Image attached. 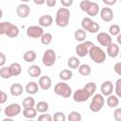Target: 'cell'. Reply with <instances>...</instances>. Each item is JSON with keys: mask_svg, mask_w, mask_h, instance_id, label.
<instances>
[{"mask_svg": "<svg viewBox=\"0 0 121 121\" xmlns=\"http://www.w3.org/2000/svg\"><path fill=\"white\" fill-rule=\"evenodd\" d=\"M70 21V10L67 8H60L55 16V23L60 27H65Z\"/></svg>", "mask_w": 121, "mask_h": 121, "instance_id": "1", "label": "cell"}, {"mask_svg": "<svg viewBox=\"0 0 121 121\" xmlns=\"http://www.w3.org/2000/svg\"><path fill=\"white\" fill-rule=\"evenodd\" d=\"M19 27L9 22L0 23V35H7L9 38H16L19 35Z\"/></svg>", "mask_w": 121, "mask_h": 121, "instance_id": "2", "label": "cell"}, {"mask_svg": "<svg viewBox=\"0 0 121 121\" xmlns=\"http://www.w3.org/2000/svg\"><path fill=\"white\" fill-rule=\"evenodd\" d=\"M88 55L90 56L91 60L97 64H101L106 60V52L97 45L92 46L91 49L89 50Z\"/></svg>", "mask_w": 121, "mask_h": 121, "instance_id": "3", "label": "cell"}, {"mask_svg": "<svg viewBox=\"0 0 121 121\" xmlns=\"http://www.w3.org/2000/svg\"><path fill=\"white\" fill-rule=\"evenodd\" d=\"M54 93L61 97H64V98H69L71 95H72V89L71 87L65 83L64 81H61V82H59L57 83L55 86H54Z\"/></svg>", "mask_w": 121, "mask_h": 121, "instance_id": "4", "label": "cell"}, {"mask_svg": "<svg viewBox=\"0 0 121 121\" xmlns=\"http://www.w3.org/2000/svg\"><path fill=\"white\" fill-rule=\"evenodd\" d=\"M105 104V98L101 94H95L93 95L92 101L89 105V108L91 112H98L99 111L102 110Z\"/></svg>", "mask_w": 121, "mask_h": 121, "instance_id": "5", "label": "cell"}, {"mask_svg": "<svg viewBox=\"0 0 121 121\" xmlns=\"http://www.w3.org/2000/svg\"><path fill=\"white\" fill-rule=\"evenodd\" d=\"M56 60H57V54H56L55 50L49 48V49H46L43 52L42 61H43V64L44 66H46V67L53 66L56 62Z\"/></svg>", "mask_w": 121, "mask_h": 121, "instance_id": "6", "label": "cell"}, {"mask_svg": "<svg viewBox=\"0 0 121 121\" xmlns=\"http://www.w3.org/2000/svg\"><path fill=\"white\" fill-rule=\"evenodd\" d=\"M94 43L91 41H85L83 43H79L76 46V53L78 57H85L89 54V50L92 46H94Z\"/></svg>", "mask_w": 121, "mask_h": 121, "instance_id": "7", "label": "cell"}, {"mask_svg": "<svg viewBox=\"0 0 121 121\" xmlns=\"http://www.w3.org/2000/svg\"><path fill=\"white\" fill-rule=\"evenodd\" d=\"M21 112H22V108H21L20 104H18V103H11L9 106H7L4 110L5 115L7 117H10V118L17 116Z\"/></svg>", "mask_w": 121, "mask_h": 121, "instance_id": "8", "label": "cell"}, {"mask_svg": "<svg viewBox=\"0 0 121 121\" xmlns=\"http://www.w3.org/2000/svg\"><path fill=\"white\" fill-rule=\"evenodd\" d=\"M91 97L90 94L84 89V88H80V89H78L74 92L73 94V99L75 102H78V103H81V102H85L87 101L89 98Z\"/></svg>", "mask_w": 121, "mask_h": 121, "instance_id": "9", "label": "cell"}, {"mask_svg": "<svg viewBox=\"0 0 121 121\" xmlns=\"http://www.w3.org/2000/svg\"><path fill=\"white\" fill-rule=\"evenodd\" d=\"M43 29L42 26H29L26 28V36L32 39H36V38H40L43 35Z\"/></svg>", "mask_w": 121, "mask_h": 121, "instance_id": "10", "label": "cell"}, {"mask_svg": "<svg viewBox=\"0 0 121 121\" xmlns=\"http://www.w3.org/2000/svg\"><path fill=\"white\" fill-rule=\"evenodd\" d=\"M96 41L99 43L100 45L108 47L112 42V36L109 33L106 32H99L96 35Z\"/></svg>", "mask_w": 121, "mask_h": 121, "instance_id": "11", "label": "cell"}, {"mask_svg": "<svg viewBox=\"0 0 121 121\" xmlns=\"http://www.w3.org/2000/svg\"><path fill=\"white\" fill-rule=\"evenodd\" d=\"M99 15H100V18L102 21L106 22V23H109V22H112V19H113V11L111 8L109 7H105V8H102L100 9V12H99Z\"/></svg>", "mask_w": 121, "mask_h": 121, "instance_id": "12", "label": "cell"}, {"mask_svg": "<svg viewBox=\"0 0 121 121\" xmlns=\"http://www.w3.org/2000/svg\"><path fill=\"white\" fill-rule=\"evenodd\" d=\"M100 92L103 96H109L113 93V83L111 80L104 81L100 86Z\"/></svg>", "mask_w": 121, "mask_h": 121, "instance_id": "13", "label": "cell"}, {"mask_svg": "<svg viewBox=\"0 0 121 121\" xmlns=\"http://www.w3.org/2000/svg\"><path fill=\"white\" fill-rule=\"evenodd\" d=\"M38 84H39L40 89H42L43 91H47L52 86V80H51L50 77H48V76H42L39 78Z\"/></svg>", "mask_w": 121, "mask_h": 121, "instance_id": "14", "label": "cell"}, {"mask_svg": "<svg viewBox=\"0 0 121 121\" xmlns=\"http://www.w3.org/2000/svg\"><path fill=\"white\" fill-rule=\"evenodd\" d=\"M16 14L20 18H27L30 14V8L26 4H20L16 9Z\"/></svg>", "mask_w": 121, "mask_h": 121, "instance_id": "15", "label": "cell"}, {"mask_svg": "<svg viewBox=\"0 0 121 121\" xmlns=\"http://www.w3.org/2000/svg\"><path fill=\"white\" fill-rule=\"evenodd\" d=\"M107 54L111 58H116L120 54V48L119 45L115 43H112L108 47H107Z\"/></svg>", "mask_w": 121, "mask_h": 121, "instance_id": "16", "label": "cell"}, {"mask_svg": "<svg viewBox=\"0 0 121 121\" xmlns=\"http://www.w3.org/2000/svg\"><path fill=\"white\" fill-rule=\"evenodd\" d=\"M38 23H39L40 26H42V27H48L53 24V18L49 14H44L39 18Z\"/></svg>", "mask_w": 121, "mask_h": 121, "instance_id": "17", "label": "cell"}, {"mask_svg": "<svg viewBox=\"0 0 121 121\" xmlns=\"http://www.w3.org/2000/svg\"><path fill=\"white\" fill-rule=\"evenodd\" d=\"M98 12H100V9H99V6L96 2H94V1H91V4L86 11V13L90 16V17H94V16H96L98 14Z\"/></svg>", "mask_w": 121, "mask_h": 121, "instance_id": "18", "label": "cell"}, {"mask_svg": "<svg viewBox=\"0 0 121 121\" xmlns=\"http://www.w3.org/2000/svg\"><path fill=\"white\" fill-rule=\"evenodd\" d=\"M39 89H40L39 84H38L37 82H35V81H29V82L26 85V87H25L26 92L28 95H30L37 94L38 91H39Z\"/></svg>", "mask_w": 121, "mask_h": 121, "instance_id": "19", "label": "cell"}, {"mask_svg": "<svg viewBox=\"0 0 121 121\" xmlns=\"http://www.w3.org/2000/svg\"><path fill=\"white\" fill-rule=\"evenodd\" d=\"M24 88L20 83H13L9 87V92L13 96H20L23 94Z\"/></svg>", "mask_w": 121, "mask_h": 121, "instance_id": "20", "label": "cell"}, {"mask_svg": "<svg viewBox=\"0 0 121 121\" xmlns=\"http://www.w3.org/2000/svg\"><path fill=\"white\" fill-rule=\"evenodd\" d=\"M27 74L32 77V78H38L41 76L42 74V69L39 65H36V64H33V65H30L27 69Z\"/></svg>", "mask_w": 121, "mask_h": 121, "instance_id": "21", "label": "cell"}, {"mask_svg": "<svg viewBox=\"0 0 121 121\" xmlns=\"http://www.w3.org/2000/svg\"><path fill=\"white\" fill-rule=\"evenodd\" d=\"M119 97L115 95H111L109 96H107L106 99V103L110 108H117V106L119 105Z\"/></svg>", "mask_w": 121, "mask_h": 121, "instance_id": "22", "label": "cell"}, {"mask_svg": "<svg viewBox=\"0 0 121 121\" xmlns=\"http://www.w3.org/2000/svg\"><path fill=\"white\" fill-rule=\"evenodd\" d=\"M86 37H87V33H86V31H85L84 29H82V28L77 29V30L75 31V33H74V38H75V40L78 41V42H79V43L85 42Z\"/></svg>", "mask_w": 121, "mask_h": 121, "instance_id": "23", "label": "cell"}, {"mask_svg": "<svg viewBox=\"0 0 121 121\" xmlns=\"http://www.w3.org/2000/svg\"><path fill=\"white\" fill-rule=\"evenodd\" d=\"M37 58V54L34 50H27L24 53L23 59L26 62H33Z\"/></svg>", "mask_w": 121, "mask_h": 121, "instance_id": "24", "label": "cell"}, {"mask_svg": "<svg viewBox=\"0 0 121 121\" xmlns=\"http://www.w3.org/2000/svg\"><path fill=\"white\" fill-rule=\"evenodd\" d=\"M37 110L34 108H26L23 110V115L26 118V119H33L37 116Z\"/></svg>", "mask_w": 121, "mask_h": 121, "instance_id": "25", "label": "cell"}, {"mask_svg": "<svg viewBox=\"0 0 121 121\" xmlns=\"http://www.w3.org/2000/svg\"><path fill=\"white\" fill-rule=\"evenodd\" d=\"M59 77L61 80L66 81V80H70L73 77V72L71 69H62L60 73H59Z\"/></svg>", "mask_w": 121, "mask_h": 121, "instance_id": "26", "label": "cell"}, {"mask_svg": "<svg viewBox=\"0 0 121 121\" xmlns=\"http://www.w3.org/2000/svg\"><path fill=\"white\" fill-rule=\"evenodd\" d=\"M35 109L37 110L38 112L44 113V112H46L48 111V109H49V105H48V103H47L46 101L42 100V101H39V102L36 104Z\"/></svg>", "mask_w": 121, "mask_h": 121, "instance_id": "27", "label": "cell"}, {"mask_svg": "<svg viewBox=\"0 0 121 121\" xmlns=\"http://www.w3.org/2000/svg\"><path fill=\"white\" fill-rule=\"evenodd\" d=\"M78 70L79 75H81V76H83V77H87V76H89V75L91 74V72H92V69H91L90 65L87 64V63L80 64Z\"/></svg>", "mask_w": 121, "mask_h": 121, "instance_id": "28", "label": "cell"}, {"mask_svg": "<svg viewBox=\"0 0 121 121\" xmlns=\"http://www.w3.org/2000/svg\"><path fill=\"white\" fill-rule=\"evenodd\" d=\"M0 77L4 79H8V78H10L12 76V73H11V70H10V67L9 66H3L0 68Z\"/></svg>", "mask_w": 121, "mask_h": 121, "instance_id": "29", "label": "cell"}, {"mask_svg": "<svg viewBox=\"0 0 121 121\" xmlns=\"http://www.w3.org/2000/svg\"><path fill=\"white\" fill-rule=\"evenodd\" d=\"M67 65L70 69H78L80 61L77 57H70L67 60Z\"/></svg>", "mask_w": 121, "mask_h": 121, "instance_id": "30", "label": "cell"}, {"mask_svg": "<svg viewBox=\"0 0 121 121\" xmlns=\"http://www.w3.org/2000/svg\"><path fill=\"white\" fill-rule=\"evenodd\" d=\"M9 67H10V70H11V73H12L13 77H17L22 73V66L18 62H12L9 65Z\"/></svg>", "mask_w": 121, "mask_h": 121, "instance_id": "31", "label": "cell"}, {"mask_svg": "<svg viewBox=\"0 0 121 121\" xmlns=\"http://www.w3.org/2000/svg\"><path fill=\"white\" fill-rule=\"evenodd\" d=\"M35 106H36V102L32 96H26V98H24V100H23V108L24 109L34 108Z\"/></svg>", "mask_w": 121, "mask_h": 121, "instance_id": "32", "label": "cell"}, {"mask_svg": "<svg viewBox=\"0 0 121 121\" xmlns=\"http://www.w3.org/2000/svg\"><path fill=\"white\" fill-rule=\"evenodd\" d=\"M83 88L90 94L91 96H93L95 94V91H96V84L95 82H93V81H90V82L86 83Z\"/></svg>", "mask_w": 121, "mask_h": 121, "instance_id": "33", "label": "cell"}, {"mask_svg": "<svg viewBox=\"0 0 121 121\" xmlns=\"http://www.w3.org/2000/svg\"><path fill=\"white\" fill-rule=\"evenodd\" d=\"M93 20L90 18V17H84L82 20H81V28L84 29L85 31H89L92 24H93Z\"/></svg>", "mask_w": 121, "mask_h": 121, "instance_id": "34", "label": "cell"}, {"mask_svg": "<svg viewBox=\"0 0 121 121\" xmlns=\"http://www.w3.org/2000/svg\"><path fill=\"white\" fill-rule=\"evenodd\" d=\"M120 33H121L120 26H118L116 24H113V25L110 26V27H109V34L111 36H116L117 37Z\"/></svg>", "mask_w": 121, "mask_h": 121, "instance_id": "35", "label": "cell"}, {"mask_svg": "<svg viewBox=\"0 0 121 121\" xmlns=\"http://www.w3.org/2000/svg\"><path fill=\"white\" fill-rule=\"evenodd\" d=\"M52 40H53V36H52V34L49 33V32L43 33V35L41 37V43H42L43 45H47V44L51 43Z\"/></svg>", "mask_w": 121, "mask_h": 121, "instance_id": "36", "label": "cell"}, {"mask_svg": "<svg viewBox=\"0 0 121 121\" xmlns=\"http://www.w3.org/2000/svg\"><path fill=\"white\" fill-rule=\"evenodd\" d=\"M82 116L81 114L77 111H72L68 114V121H81Z\"/></svg>", "mask_w": 121, "mask_h": 121, "instance_id": "37", "label": "cell"}, {"mask_svg": "<svg viewBox=\"0 0 121 121\" xmlns=\"http://www.w3.org/2000/svg\"><path fill=\"white\" fill-rule=\"evenodd\" d=\"M53 121H66V116L62 112H56L53 114Z\"/></svg>", "mask_w": 121, "mask_h": 121, "instance_id": "38", "label": "cell"}, {"mask_svg": "<svg viewBox=\"0 0 121 121\" xmlns=\"http://www.w3.org/2000/svg\"><path fill=\"white\" fill-rule=\"evenodd\" d=\"M114 92H115V95H117L118 97H121V78L115 81Z\"/></svg>", "mask_w": 121, "mask_h": 121, "instance_id": "39", "label": "cell"}, {"mask_svg": "<svg viewBox=\"0 0 121 121\" xmlns=\"http://www.w3.org/2000/svg\"><path fill=\"white\" fill-rule=\"evenodd\" d=\"M38 121H53V116L49 113H42L38 117Z\"/></svg>", "mask_w": 121, "mask_h": 121, "instance_id": "40", "label": "cell"}, {"mask_svg": "<svg viewBox=\"0 0 121 121\" xmlns=\"http://www.w3.org/2000/svg\"><path fill=\"white\" fill-rule=\"evenodd\" d=\"M90 4H91V1H89V0H83V1H81L79 3V8H80V9L82 11L86 12L87 9H88V8H89V6H90Z\"/></svg>", "mask_w": 121, "mask_h": 121, "instance_id": "41", "label": "cell"}, {"mask_svg": "<svg viewBox=\"0 0 121 121\" xmlns=\"http://www.w3.org/2000/svg\"><path fill=\"white\" fill-rule=\"evenodd\" d=\"M113 117L115 121H121V108H115L113 112Z\"/></svg>", "mask_w": 121, "mask_h": 121, "instance_id": "42", "label": "cell"}, {"mask_svg": "<svg viewBox=\"0 0 121 121\" xmlns=\"http://www.w3.org/2000/svg\"><path fill=\"white\" fill-rule=\"evenodd\" d=\"M113 70H114V72H115L118 76L121 77V61L116 62V63L114 64V66H113Z\"/></svg>", "mask_w": 121, "mask_h": 121, "instance_id": "43", "label": "cell"}, {"mask_svg": "<svg viewBox=\"0 0 121 121\" xmlns=\"http://www.w3.org/2000/svg\"><path fill=\"white\" fill-rule=\"evenodd\" d=\"M60 4L63 8H69L73 5V0H60Z\"/></svg>", "mask_w": 121, "mask_h": 121, "instance_id": "44", "label": "cell"}, {"mask_svg": "<svg viewBox=\"0 0 121 121\" xmlns=\"http://www.w3.org/2000/svg\"><path fill=\"white\" fill-rule=\"evenodd\" d=\"M0 95H1L0 96V104H4L7 101V99H8V95L4 91H1Z\"/></svg>", "mask_w": 121, "mask_h": 121, "instance_id": "45", "label": "cell"}, {"mask_svg": "<svg viewBox=\"0 0 121 121\" xmlns=\"http://www.w3.org/2000/svg\"><path fill=\"white\" fill-rule=\"evenodd\" d=\"M6 63V56L3 52H0V66L3 67Z\"/></svg>", "mask_w": 121, "mask_h": 121, "instance_id": "46", "label": "cell"}, {"mask_svg": "<svg viewBox=\"0 0 121 121\" xmlns=\"http://www.w3.org/2000/svg\"><path fill=\"white\" fill-rule=\"evenodd\" d=\"M102 2L103 4L106 5V7H111L116 3V0H102Z\"/></svg>", "mask_w": 121, "mask_h": 121, "instance_id": "47", "label": "cell"}, {"mask_svg": "<svg viewBox=\"0 0 121 121\" xmlns=\"http://www.w3.org/2000/svg\"><path fill=\"white\" fill-rule=\"evenodd\" d=\"M45 4H46L47 7H49V8H53V7L56 6L57 1H56V0H46V1H45Z\"/></svg>", "mask_w": 121, "mask_h": 121, "instance_id": "48", "label": "cell"}, {"mask_svg": "<svg viewBox=\"0 0 121 121\" xmlns=\"http://www.w3.org/2000/svg\"><path fill=\"white\" fill-rule=\"evenodd\" d=\"M116 41H117V44L121 45V33L116 37Z\"/></svg>", "mask_w": 121, "mask_h": 121, "instance_id": "49", "label": "cell"}, {"mask_svg": "<svg viewBox=\"0 0 121 121\" xmlns=\"http://www.w3.org/2000/svg\"><path fill=\"white\" fill-rule=\"evenodd\" d=\"M34 3H35L36 5H43V4H44V3H45V1H43V0H41V1L34 0Z\"/></svg>", "mask_w": 121, "mask_h": 121, "instance_id": "50", "label": "cell"}, {"mask_svg": "<svg viewBox=\"0 0 121 121\" xmlns=\"http://www.w3.org/2000/svg\"><path fill=\"white\" fill-rule=\"evenodd\" d=\"M2 121H14V120L12 118H10V117H5V118L2 119Z\"/></svg>", "mask_w": 121, "mask_h": 121, "instance_id": "51", "label": "cell"}, {"mask_svg": "<svg viewBox=\"0 0 121 121\" xmlns=\"http://www.w3.org/2000/svg\"><path fill=\"white\" fill-rule=\"evenodd\" d=\"M26 121H34V120H33V119H27Z\"/></svg>", "mask_w": 121, "mask_h": 121, "instance_id": "52", "label": "cell"}, {"mask_svg": "<svg viewBox=\"0 0 121 121\" xmlns=\"http://www.w3.org/2000/svg\"><path fill=\"white\" fill-rule=\"evenodd\" d=\"M120 58H121V53H120Z\"/></svg>", "mask_w": 121, "mask_h": 121, "instance_id": "53", "label": "cell"}]
</instances>
